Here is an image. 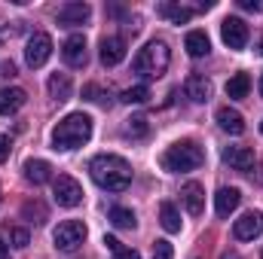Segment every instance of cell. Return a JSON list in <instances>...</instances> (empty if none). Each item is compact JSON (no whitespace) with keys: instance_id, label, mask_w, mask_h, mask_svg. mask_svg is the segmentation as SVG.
<instances>
[{"instance_id":"obj_16","label":"cell","mask_w":263,"mask_h":259,"mask_svg":"<svg viewBox=\"0 0 263 259\" xmlns=\"http://www.w3.org/2000/svg\"><path fill=\"white\" fill-rule=\"evenodd\" d=\"M223 162L236 171H251L254 168V149L251 146H227L223 149Z\"/></svg>"},{"instance_id":"obj_24","label":"cell","mask_w":263,"mask_h":259,"mask_svg":"<svg viewBox=\"0 0 263 259\" xmlns=\"http://www.w3.org/2000/svg\"><path fill=\"white\" fill-rule=\"evenodd\" d=\"M159 223H162V229L165 232H181V213H178V207L172 204V201H162L159 204Z\"/></svg>"},{"instance_id":"obj_2","label":"cell","mask_w":263,"mask_h":259,"mask_svg":"<svg viewBox=\"0 0 263 259\" xmlns=\"http://www.w3.org/2000/svg\"><path fill=\"white\" fill-rule=\"evenodd\" d=\"M89 137H92V116L67 113L52 128V149H77V146L89 143Z\"/></svg>"},{"instance_id":"obj_8","label":"cell","mask_w":263,"mask_h":259,"mask_svg":"<svg viewBox=\"0 0 263 259\" xmlns=\"http://www.w3.org/2000/svg\"><path fill=\"white\" fill-rule=\"evenodd\" d=\"M220 37H223V43L230 46V49H245V43H248V25L242 21V18H236V15H227L223 21H220Z\"/></svg>"},{"instance_id":"obj_34","label":"cell","mask_w":263,"mask_h":259,"mask_svg":"<svg viewBox=\"0 0 263 259\" xmlns=\"http://www.w3.org/2000/svg\"><path fill=\"white\" fill-rule=\"evenodd\" d=\"M0 259H9V247L3 244V238H0Z\"/></svg>"},{"instance_id":"obj_15","label":"cell","mask_w":263,"mask_h":259,"mask_svg":"<svg viewBox=\"0 0 263 259\" xmlns=\"http://www.w3.org/2000/svg\"><path fill=\"white\" fill-rule=\"evenodd\" d=\"M239 201H242V192H239L236 186H220L217 195H214V210H217V217L227 220V217L239 207Z\"/></svg>"},{"instance_id":"obj_26","label":"cell","mask_w":263,"mask_h":259,"mask_svg":"<svg viewBox=\"0 0 263 259\" xmlns=\"http://www.w3.org/2000/svg\"><path fill=\"white\" fill-rule=\"evenodd\" d=\"M110 223L117 226V229H135L138 226V220H135V213H132L129 207H110Z\"/></svg>"},{"instance_id":"obj_11","label":"cell","mask_w":263,"mask_h":259,"mask_svg":"<svg viewBox=\"0 0 263 259\" xmlns=\"http://www.w3.org/2000/svg\"><path fill=\"white\" fill-rule=\"evenodd\" d=\"M98 55H101V64L117 67L126 58V40L123 37H104L101 46H98Z\"/></svg>"},{"instance_id":"obj_21","label":"cell","mask_w":263,"mask_h":259,"mask_svg":"<svg viewBox=\"0 0 263 259\" xmlns=\"http://www.w3.org/2000/svg\"><path fill=\"white\" fill-rule=\"evenodd\" d=\"M184 49H187L190 58H202V55L211 52V40H208L205 31H190V34L184 37Z\"/></svg>"},{"instance_id":"obj_9","label":"cell","mask_w":263,"mask_h":259,"mask_svg":"<svg viewBox=\"0 0 263 259\" xmlns=\"http://www.w3.org/2000/svg\"><path fill=\"white\" fill-rule=\"evenodd\" d=\"M89 15H92V6H89V3L70 0V3H65V6L59 9L55 21H59L62 28H80V25H86V21H89Z\"/></svg>"},{"instance_id":"obj_32","label":"cell","mask_w":263,"mask_h":259,"mask_svg":"<svg viewBox=\"0 0 263 259\" xmlns=\"http://www.w3.org/2000/svg\"><path fill=\"white\" fill-rule=\"evenodd\" d=\"M9 149H12L9 134H0V162H6V159H9Z\"/></svg>"},{"instance_id":"obj_17","label":"cell","mask_w":263,"mask_h":259,"mask_svg":"<svg viewBox=\"0 0 263 259\" xmlns=\"http://www.w3.org/2000/svg\"><path fill=\"white\" fill-rule=\"evenodd\" d=\"M184 92L193 104H205L211 98V79H205L202 73H190L187 82H184Z\"/></svg>"},{"instance_id":"obj_37","label":"cell","mask_w":263,"mask_h":259,"mask_svg":"<svg viewBox=\"0 0 263 259\" xmlns=\"http://www.w3.org/2000/svg\"><path fill=\"white\" fill-rule=\"evenodd\" d=\"M260 95H263V76H260Z\"/></svg>"},{"instance_id":"obj_28","label":"cell","mask_w":263,"mask_h":259,"mask_svg":"<svg viewBox=\"0 0 263 259\" xmlns=\"http://www.w3.org/2000/svg\"><path fill=\"white\" fill-rule=\"evenodd\" d=\"M147 128H150V125H147V119H144V116H132L129 125H126V134H129V137H144Z\"/></svg>"},{"instance_id":"obj_30","label":"cell","mask_w":263,"mask_h":259,"mask_svg":"<svg viewBox=\"0 0 263 259\" xmlns=\"http://www.w3.org/2000/svg\"><path fill=\"white\" fill-rule=\"evenodd\" d=\"M9 241H12V247H28V241H31V235H28V229H22V226H15V229H9Z\"/></svg>"},{"instance_id":"obj_20","label":"cell","mask_w":263,"mask_h":259,"mask_svg":"<svg viewBox=\"0 0 263 259\" xmlns=\"http://www.w3.org/2000/svg\"><path fill=\"white\" fill-rule=\"evenodd\" d=\"M156 12H159L162 18H168L172 25H187V21L193 18V9H190V6H181V3H172V0L159 3Z\"/></svg>"},{"instance_id":"obj_18","label":"cell","mask_w":263,"mask_h":259,"mask_svg":"<svg viewBox=\"0 0 263 259\" xmlns=\"http://www.w3.org/2000/svg\"><path fill=\"white\" fill-rule=\"evenodd\" d=\"M22 171H25V180L34 183V186H43V183L52 177V165H49L46 159H28Z\"/></svg>"},{"instance_id":"obj_1","label":"cell","mask_w":263,"mask_h":259,"mask_svg":"<svg viewBox=\"0 0 263 259\" xmlns=\"http://www.w3.org/2000/svg\"><path fill=\"white\" fill-rule=\"evenodd\" d=\"M89 174L92 180L107 189V192H126L132 183V165L123 156H114V153H101L89 162Z\"/></svg>"},{"instance_id":"obj_6","label":"cell","mask_w":263,"mask_h":259,"mask_svg":"<svg viewBox=\"0 0 263 259\" xmlns=\"http://www.w3.org/2000/svg\"><path fill=\"white\" fill-rule=\"evenodd\" d=\"M52 198H55L59 207H77L83 201V186L70 174H59L52 180Z\"/></svg>"},{"instance_id":"obj_14","label":"cell","mask_w":263,"mask_h":259,"mask_svg":"<svg viewBox=\"0 0 263 259\" xmlns=\"http://www.w3.org/2000/svg\"><path fill=\"white\" fill-rule=\"evenodd\" d=\"M25 101H28L25 89L3 85V89H0V116H12V113H18V110L25 107Z\"/></svg>"},{"instance_id":"obj_31","label":"cell","mask_w":263,"mask_h":259,"mask_svg":"<svg viewBox=\"0 0 263 259\" xmlns=\"http://www.w3.org/2000/svg\"><path fill=\"white\" fill-rule=\"evenodd\" d=\"M153 259H175V247H172L165 238H159V241L153 244Z\"/></svg>"},{"instance_id":"obj_35","label":"cell","mask_w":263,"mask_h":259,"mask_svg":"<svg viewBox=\"0 0 263 259\" xmlns=\"http://www.w3.org/2000/svg\"><path fill=\"white\" fill-rule=\"evenodd\" d=\"M3 73H6V76H12V73H15V64H12V61H6V64H3Z\"/></svg>"},{"instance_id":"obj_10","label":"cell","mask_w":263,"mask_h":259,"mask_svg":"<svg viewBox=\"0 0 263 259\" xmlns=\"http://www.w3.org/2000/svg\"><path fill=\"white\" fill-rule=\"evenodd\" d=\"M260 232H263V213L260 210H248V213H242V217L233 223V235H236L239 241H254Z\"/></svg>"},{"instance_id":"obj_25","label":"cell","mask_w":263,"mask_h":259,"mask_svg":"<svg viewBox=\"0 0 263 259\" xmlns=\"http://www.w3.org/2000/svg\"><path fill=\"white\" fill-rule=\"evenodd\" d=\"M104 247L114 253L117 259H141V253L138 250H132V247H126L120 238H114V235H104Z\"/></svg>"},{"instance_id":"obj_38","label":"cell","mask_w":263,"mask_h":259,"mask_svg":"<svg viewBox=\"0 0 263 259\" xmlns=\"http://www.w3.org/2000/svg\"><path fill=\"white\" fill-rule=\"evenodd\" d=\"M260 134H263V122H260Z\"/></svg>"},{"instance_id":"obj_5","label":"cell","mask_w":263,"mask_h":259,"mask_svg":"<svg viewBox=\"0 0 263 259\" xmlns=\"http://www.w3.org/2000/svg\"><path fill=\"white\" fill-rule=\"evenodd\" d=\"M52 241H55V247L59 250H77L83 241H86V226L80 223V220H65V223H59L55 226V232H52Z\"/></svg>"},{"instance_id":"obj_7","label":"cell","mask_w":263,"mask_h":259,"mask_svg":"<svg viewBox=\"0 0 263 259\" xmlns=\"http://www.w3.org/2000/svg\"><path fill=\"white\" fill-rule=\"evenodd\" d=\"M49 55H52V37L37 31L25 46V61H28V67H43L49 61Z\"/></svg>"},{"instance_id":"obj_13","label":"cell","mask_w":263,"mask_h":259,"mask_svg":"<svg viewBox=\"0 0 263 259\" xmlns=\"http://www.w3.org/2000/svg\"><path fill=\"white\" fill-rule=\"evenodd\" d=\"M181 201H184V207H187L190 217H199L205 210V189H202V183H196V180L184 183L181 186Z\"/></svg>"},{"instance_id":"obj_4","label":"cell","mask_w":263,"mask_h":259,"mask_svg":"<svg viewBox=\"0 0 263 259\" xmlns=\"http://www.w3.org/2000/svg\"><path fill=\"white\" fill-rule=\"evenodd\" d=\"M168 61H172V55H168V46L162 43V40H150L138 55H135V73H141V76H147V79H156V76H162L165 70H168Z\"/></svg>"},{"instance_id":"obj_27","label":"cell","mask_w":263,"mask_h":259,"mask_svg":"<svg viewBox=\"0 0 263 259\" xmlns=\"http://www.w3.org/2000/svg\"><path fill=\"white\" fill-rule=\"evenodd\" d=\"M123 101L126 104H147L150 101V89L147 85H132V89L123 92Z\"/></svg>"},{"instance_id":"obj_19","label":"cell","mask_w":263,"mask_h":259,"mask_svg":"<svg viewBox=\"0 0 263 259\" xmlns=\"http://www.w3.org/2000/svg\"><path fill=\"white\" fill-rule=\"evenodd\" d=\"M214 119H217V125L227 131V134H242L245 131V116L239 110H233V107H220L214 113Z\"/></svg>"},{"instance_id":"obj_29","label":"cell","mask_w":263,"mask_h":259,"mask_svg":"<svg viewBox=\"0 0 263 259\" xmlns=\"http://www.w3.org/2000/svg\"><path fill=\"white\" fill-rule=\"evenodd\" d=\"M22 213H25V217H37V223H46V207H43L40 201H28V204L22 207Z\"/></svg>"},{"instance_id":"obj_22","label":"cell","mask_w":263,"mask_h":259,"mask_svg":"<svg viewBox=\"0 0 263 259\" xmlns=\"http://www.w3.org/2000/svg\"><path fill=\"white\" fill-rule=\"evenodd\" d=\"M46 89H49V98L62 104V101L70 98L73 82H70V76H67V73H52V76H49V82H46Z\"/></svg>"},{"instance_id":"obj_12","label":"cell","mask_w":263,"mask_h":259,"mask_svg":"<svg viewBox=\"0 0 263 259\" xmlns=\"http://www.w3.org/2000/svg\"><path fill=\"white\" fill-rule=\"evenodd\" d=\"M62 58L70 67H83L86 64V37L83 34H70L62 43Z\"/></svg>"},{"instance_id":"obj_36","label":"cell","mask_w":263,"mask_h":259,"mask_svg":"<svg viewBox=\"0 0 263 259\" xmlns=\"http://www.w3.org/2000/svg\"><path fill=\"white\" fill-rule=\"evenodd\" d=\"M257 55H263V37L257 40Z\"/></svg>"},{"instance_id":"obj_3","label":"cell","mask_w":263,"mask_h":259,"mask_svg":"<svg viewBox=\"0 0 263 259\" xmlns=\"http://www.w3.org/2000/svg\"><path fill=\"white\" fill-rule=\"evenodd\" d=\"M162 168L172 171V174H181V171H196L199 165L205 162V153L196 140H178L172 143L165 153H162Z\"/></svg>"},{"instance_id":"obj_23","label":"cell","mask_w":263,"mask_h":259,"mask_svg":"<svg viewBox=\"0 0 263 259\" xmlns=\"http://www.w3.org/2000/svg\"><path fill=\"white\" fill-rule=\"evenodd\" d=\"M248 92H251V76L248 73H233L227 79V98L242 101V98H248Z\"/></svg>"},{"instance_id":"obj_33","label":"cell","mask_w":263,"mask_h":259,"mask_svg":"<svg viewBox=\"0 0 263 259\" xmlns=\"http://www.w3.org/2000/svg\"><path fill=\"white\" fill-rule=\"evenodd\" d=\"M239 6L248 12H263V0H239Z\"/></svg>"}]
</instances>
